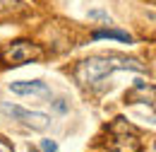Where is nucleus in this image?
Returning <instances> with one entry per match:
<instances>
[{"label": "nucleus", "mask_w": 156, "mask_h": 152, "mask_svg": "<svg viewBox=\"0 0 156 152\" xmlns=\"http://www.w3.org/2000/svg\"><path fill=\"white\" fill-rule=\"evenodd\" d=\"M115 70H135V73H144L147 65L139 63L135 58L125 56H91L79 60L75 68V80L84 87H91L101 80H106L108 75H113Z\"/></svg>", "instance_id": "1"}, {"label": "nucleus", "mask_w": 156, "mask_h": 152, "mask_svg": "<svg viewBox=\"0 0 156 152\" xmlns=\"http://www.w3.org/2000/svg\"><path fill=\"white\" fill-rule=\"evenodd\" d=\"M108 135H111L108 152H142V140L125 118H115L108 126Z\"/></svg>", "instance_id": "2"}, {"label": "nucleus", "mask_w": 156, "mask_h": 152, "mask_svg": "<svg viewBox=\"0 0 156 152\" xmlns=\"http://www.w3.org/2000/svg\"><path fill=\"white\" fill-rule=\"evenodd\" d=\"M0 111L7 116H12L15 121H20L24 126H29V128H34V131H43V128H48V123H51V116L41 114V111H27V109H22V106H12V104H0Z\"/></svg>", "instance_id": "3"}, {"label": "nucleus", "mask_w": 156, "mask_h": 152, "mask_svg": "<svg viewBox=\"0 0 156 152\" xmlns=\"http://www.w3.org/2000/svg\"><path fill=\"white\" fill-rule=\"evenodd\" d=\"M2 58H5L7 65H22V63L41 58V48L34 46V44H29V41H15V44H10L2 51Z\"/></svg>", "instance_id": "4"}, {"label": "nucleus", "mask_w": 156, "mask_h": 152, "mask_svg": "<svg viewBox=\"0 0 156 152\" xmlns=\"http://www.w3.org/2000/svg\"><path fill=\"white\" fill-rule=\"evenodd\" d=\"M10 92L15 94H31V97H48L51 89L46 82L41 80H20V82H10Z\"/></svg>", "instance_id": "5"}, {"label": "nucleus", "mask_w": 156, "mask_h": 152, "mask_svg": "<svg viewBox=\"0 0 156 152\" xmlns=\"http://www.w3.org/2000/svg\"><path fill=\"white\" fill-rule=\"evenodd\" d=\"M94 41L98 39H118V41H125V44H132V36L127 34V32H120V29H96L94 34H91Z\"/></svg>", "instance_id": "6"}, {"label": "nucleus", "mask_w": 156, "mask_h": 152, "mask_svg": "<svg viewBox=\"0 0 156 152\" xmlns=\"http://www.w3.org/2000/svg\"><path fill=\"white\" fill-rule=\"evenodd\" d=\"M41 150H43V152H55V150H58V142L48 138V140H43V142H41Z\"/></svg>", "instance_id": "7"}, {"label": "nucleus", "mask_w": 156, "mask_h": 152, "mask_svg": "<svg viewBox=\"0 0 156 152\" xmlns=\"http://www.w3.org/2000/svg\"><path fill=\"white\" fill-rule=\"evenodd\" d=\"M15 5H20V2H17V0H0V15H2V12H10Z\"/></svg>", "instance_id": "8"}, {"label": "nucleus", "mask_w": 156, "mask_h": 152, "mask_svg": "<svg viewBox=\"0 0 156 152\" xmlns=\"http://www.w3.org/2000/svg\"><path fill=\"white\" fill-rule=\"evenodd\" d=\"M89 17H91V19H106V22H111V17H108L106 12H101V10H91Z\"/></svg>", "instance_id": "9"}, {"label": "nucleus", "mask_w": 156, "mask_h": 152, "mask_svg": "<svg viewBox=\"0 0 156 152\" xmlns=\"http://www.w3.org/2000/svg\"><path fill=\"white\" fill-rule=\"evenodd\" d=\"M0 152H15V150H12V147H10V145H7V142L0 138Z\"/></svg>", "instance_id": "10"}, {"label": "nucleus", "mask_w": 156, "mask_h": 152, "mask_svg": "<svg viewBox=\"0 0 156 152\" xmlns=\"http://www.w3.org/2000/svg\"><path fill=\"white\" fill-rule=\"evenodd\" d=\"M55 109H58V111H65L67 106H65V104H62V99H60V101H55Z\"/></svg>", "instance_id": "11"}, {"label": "nucleus", "mask_w": 156, "mask_h": 152, "mask_svg": "<svg viewBox=\"0 0 156 152\" xmlns=\"http://www.w3.org/2000/svg\"><path fill=\"white\" fill-rule=\"evenodd\" d=\"M31 152H39V150H31Z\"/></svg>", "instance_id": "12"}]
</instances>
